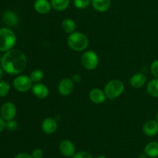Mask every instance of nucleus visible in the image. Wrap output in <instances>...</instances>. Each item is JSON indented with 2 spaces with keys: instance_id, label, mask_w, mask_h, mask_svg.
<instances>
[{
  "instance_id": "nucleus-1",
  "label": "nucleus",
  "mask_w": 158,
  "mask_h": 158,
  "mask_svg": "<svg viewBox=\"0 0 158 158\" xmlns=\"http://www.w3.org/2000/svg\"><path fill=\"white\" fill-rule=\"evenodd\" d=\"M27 66L26 55L18 49H10L6 52L1 60L3 70L11 75H17L23 72Z\"/></svg>"
},
{
  "instance_id": "nucleus-2",
  "label": "nucleus",
  "mask_w": 158,
  "mask_h": 158,
  "mask_svg": "<svg viewBox=\"0 0 158 158\" xmlns=\"http://www.w3.org/2000/svg\"><path fill=\"white\" fill-rule=\"evenodd\" d=\"M67 44L73 50L80 52L87 48L89 40L85 34L80 32H73L68 36Z\"/></svg>"
},
{
  "instance_id": "nucleus-3",
  "label": "nucleus",
  "mask_w": 158,
  "mask_h": 158,
  "mask_svg": "<svg viewBox=\"0 0 158 158\" xmlns=\"http://www.w3.org/2000/svg\"><path fill=\"white\" fill-rule=\"evenodd\" d=\"M16 42L15 34L9 28L0 29V52H7L13 48Z\"/></svg>"
},
{
  "instance_id": "nucleus-4",
  "label": "nucleus",
  "mask_w": 158,
  "mask_h": 158,
  "mask_svg": "<svg viewBox=\"0 0 158 158\" xmlns=\"http://www.w3.org/2000/svg\"><path fill=\"white\" fill-rule=\"evenodd\" d=\"M124 90V85L120 80H113L108 82L104 87V93L106 98L114 100L120 97Z\"/></svg>"
},
{
  "instance_id": "nucleus-5",
  "label": "nucleus",
  "mask_w": 158,
  "mask_h": 158,
  "mask_svg": "<svg viewBox=\"0 0 158 158\" xmlns=\"http://www.w3.org/2000/svg\"><path fill=\"white\" fill-rule=\"evenodd\" d=\"M81 62L83 67L88 70L96 69L99 64V57L97 52L93 50H87L83 52L81 57Z\"/></svg>"
},
{
  "instance_id": "nucleus-6",
  "label": "nucleus",
  "mask_w": 158,
  "mask_h": 158,
  "mask_svg": "<svg viewBox=\"0 0 158 158\" xmlns=\"http://www.w3.org/2000/svg\"><path fill=\"white\" fill-rule=\"evenodd\" d=\"M32 83L31 78L28 76L21 75L15 77L13 80V86L17 91L25 93L32 89Z\"/></svg>"
},
{
  "instance_id": "nucleus-7",
  "label": "nucleus",
  "mask_w": 158,
  "mask_h": 158,
  "mask_svg": "<svg viewBox=\"0 0 158 158\" xmlns=\"http://www.w3.org/2000/svg\"><path fill=\"white\" fill-rule=\"evenodd\" d=\"M1 117L6 121L12 120L16 115V106L12 102H6L1 107Z\"/></svg>"
},
{
  "instance_id": "nucleus-8",
  "label": "nucleus",
  "mask_w": 158,
  "mask_h": 158,
  "mask_svg": "<svg viewBox=\"0 0 158 158\" xmlns=\"http://www.w3.org/2000/svg\"><path fill=\"white\" fill-rule=\"evenodd\" d=\"M74 83L70 78H63L58 85V92L62 96H68L73 91Z\"/></svg>"
},
{
  "instance_id": "nucleus-9",
  "label": "nucleus",
  "mask_w": 158,
  "mask_h": 158,
  "mask_svg": "<svg viewBox=\"0 0 158 158\" xmlns=\"http://www.w3.org/2000/svg\"><path fill=\"white\" fill-rule=\"evenodd\" d=\"M60 153L66 157H73L76 154V148L73 143L69 140H64L59 146Z\"/></svg>"
},
{
  "instance_id": "nucleus-10",
  "label": "nucleus",
  "mask_w": 158,
  "mask_h": 158,
  "mask_svg": "<svg viewBox=\"0 0 158 158\" xmlns=\"http://www.w3.org/2000/svg\"><path fill=\"white\" fill-rule=\"evenodd\" d=\"M41 128L43 132L46 134H52L56 131L58 128L56 120L52 117H47L42 122Z\"/></svg>"
},
{
  "instance_id": "nucleus-11",
  "label": "nucleus",
  "mask_w": 158,
  "mask_h": 158,
  "mask_svg": "<svg viewBox=\"0 0 158 158\" xmlns=\"http://www.w3.org/2000/svg\"><path fill=\"white\" fill-rule=\"evenodd\" d=\"M32 92L35 97L39 99H45L49 94V88L42 83H36L32 85Z\"/></svg>"
},
{
  "instance_id": "nucleus-12",
  "label": "nucleus",
  "mask_w": 158,
  "mask_h": 158,
  "mask_svg": "<svg viewBox=\"0 0 158 158\" xmlns=\"http://www.w3.org/2000/svg\"><path fill=\"white\" fill-rule=\"evenodd\" d=\"M143 134L148 137H154L158 134V122L156 120H150L143 126Z\"/></svg>"
},
{
  "instance_id": "nucleus-13",
  "label": "nucleus",
  "mask_w": 158,
  "mask_h": 158,
  "mask_svg": "<svg viewBox=\"0 0 158 158\" xmlns=\"http://www.w3.org/2000/svg\"><path fill=\"white\" fill-rule=\"evenodd\" d=\"M34 9L40 14H47L52 9L51 2L49 0H35L33 4Z\"/></svg>"
},
{
  "instance_id": "nucleus-14",
  "label": "nucleus",
  "mask_w": 158,
  "mask_h": 158,
  "mask_svg": "<svg viewBox=\"0 0 158 158\" xmlns=\"http://www.w3.org/2000/svg\"><path fill=\"white\" fill-rule=\"evenodd\" d=\"M89 100L94 103H96V104H101L103 102H105L106 99V96L105 94L104 91H103L100 89H98V88L93 89L89 92Z\"/></svg>"
},
{
  "instance_id": "nucleus-15",
  "label": "nucleus",
  "mask_w": 158,
  "mask_h": 158,
  "mask_svg": "<svg viewBox=\"0 0 158 158\" xmlns=\"http://www.w3.org/2000/svg\"><path fill=\"white\" fill-rule=\"evenodd\" d=\"M147 82V77L142 73H137L133 75L130 80V83L134 88H140L145 85Z\"/></svg>"
},
{
  "instance_id": "nucleus-16",
  "label": "nucleus",
  "mask_w": 158,
  "mask_h": 158,
  "mask_svg": "<svg viewBox=\"0 0 158 158\" xmlns=\"http://www.w3.org/2000/svg\"><path fill=\"white\" fill-rule=\"evenodd\" d=\"M3 22L8 26H16L19 23L18 15L12 10L6 11L3 14Z\"/></svg>"
},
{
  "instance_id": "nucleus-17",
  "label": "nucleus",
  "mask_w": 158,
  "mask_h": 158,
  "mask_svg": "<svg viewBox=\"0 0 158 158\" xmlns=\"http://www.w3.org/2000/svg\"><path fill=\"white\" fill-rule=\"evenodd\" d=\"M93 8L100 12H106L111 6V0H91Z\"/></svg>"
},
{
  "instance_id": "nucleus-18",
  "label": "nucleus",
  "mask_w": 158,
  "mask_h": 158,
  "mask_svg": "<svg viewBox=\"0 0 158 158\" xmlns=\"http://www.w3.org/2000/svg\"><path fill=\"white\" fill-rule=\"evenodd\" d=\"M144 154L148 157L151 158H156L158 157V142L152 141L148 143L145 146Z\"/></svg>"
},
{
  "instance_id": "nucleus-19",
  "label": "nucleus",
  "mask_w": 158,
  "mask_h": 158,
  "mask_svg": "<svg viewBox=\"0 0 158 158\" xmlns=\"http://www.w3.org/2000/svg\"><path fill=\"white\" fill-rule=\"evenodd\" d=\"M50 2L52 9L60 12L67 9L70 0H50Z\"/></svg>"
},
{
  "instance_id": "nucleus-20",
  "label": "nucleus",
  "mask_w": 158,
  "mask_h": 158,
  "mask_svg": "<svg viewBox=\"0 0 158 158\" xmlns=\"http://www.w3.org/2000/svg\"><path fill=\"white\" fill-rule=\"evenodd\" d=\"M62 28H63V31L66 33H72V32H75V29L77 28V25H76L75 21L72 19H65L62 23Z\"/></svg>"
},
{
  "instance_id": "nucleus-21",
  "label": "nucleus",
  "mask_w": 158,
  "mask_h": 158,
  "mask_svg": "<svg viewBox=\"0 0 158 158\" xmlns=\"http://www.w3.org/2000/svg\"><path fill=\"white\" fill-rule=\"evenodd\" d=\"M148 94L153 97H158V78L151 80L147 86Z\"/></svg>"
},
{
  "instance_id": "nucleus-22",
  "label": "nucleus",
  "mask_w": 158,
  "mask_h": 158,
  "mask_svg": "<svg viewBox=\"0 0 158 158\" xmlns=\"http://www.w3.org/2000/svg\"><path fill=\"white\" fill-rule=\"evenodd\" d=\"M29 77L33 83H40L44 77V73L41 69H34L31 72Z\"/></svg>"
},
{
  "instance_id": "nucleus-23",
  "label": "nucleus",
  "mask_w": 158,
  "mask_h": 158,
  "mask_svg": "<svg viewBox=\"0 0 158 158\" xmlns=\"http://www.w3.org/2000/svg\"><path fill=\"white\" fill-rule=\"evenodd\" d=\"M10 85L6 81H0V97H4L9 94Z\"/></svg>"
},
{
  "instance_id": "nucleus-24",
  "label": "nucleus",
  "mask_w": 158,
  "mask_h": 158,
  "mask_svg": "<svg viewBox=\"0 0 158 158\" xmlns=\"http://www.w3.org/2000/svg\"><path fill=\"white\" fill-rule=\"evenodd\" d=\"M91 0H73V4L76 8L80 9H86L90 5Z\"/></svg>"
},
{
  "instance_id": "nucleus-25",
  "label": "nucleus",
  "mask_w": 158,
  "mask_h": 158,
  "mask_svg": "<svg viewBox=\"0 0 158 158\" xmlns=\"http://www.w3.org/2000/svg\"><path fill=\"white\" fill-rule=\"evenodd\" d=\"M151 72L155 78H158V60H154L151 65Z\"/></svg>"
},
{
  "instance_id": "nucleus-26",
  "label": "nucleus",
  "mask_w": 158,
  "mask_h": 158,
  "mask_svg": "<svg viewBox=\"0 0 158 158\" xmlns=\"http://www.w3.org/2000/svg\"><path fill=\"white\" fill-rule=\"evenodd\" d=\"M6 127L9 131H15L18 127V124H17L16 121H15V120H9L6 123Z\"/></svg>"
},
{
  "instance_id": "nucleus-27",
  "label": "nucleus",
  "mask_w": 158,
  "mask_h": 158,
  "mask_svg": "<svg viewBox=\"0 0 158 158\" xmlns=\"http://www.w3.org/2000/svg\"><path fill=\"white\" fill-rule=\"evenodd\" d=\"M72 158H93L92 155L86 151H80L78 153H76L75 155Z\"/></svg>"
},
{
  "instance_id": "nucleus-28",
  "label": "nucleus",
  "mask_w": 158,
  "mask_h": 158,
  "mask_svg": "<svg viewBox=\"0 0 158 158\" xmlns=\"http://www.w3.org/2000/svg\"><path fill=\"white\" fill-rule=\"evenodd\" d=\"M33 158H43V150L40 149V148H35L32 151V154Z\"/></svg>"
},
{
  "instance_id": "nucleus-29",
  "label": "nucleus",
  "mask_w": 158,
  "mask_h": 158,
  "mask_svg": "<svg viewBox=\"0 0 158 158\" xmlns=\"http://www.w3.org/2000/svg\"><path fill=\"white\" fill-rule=\"evenodd\" d=\"M14 158H33L32 155H30L29 154L27 153H20L18 154L17 155H15V157Z\"/></svg>"
},
{
  "instance_id": "nucleus-30",
  "label": "nucleus",
  "mask_w": 158,
  "mask_h": 158,
  "mask_svg": "<svg viewBox=\"0 0 158 158\" xmlns=\"http://www.w3.org/2000/svg\"><path fill=\"white\" fill-rule=\"evenodd\" d=\"M4 119L2 118V117H0V133L5 129L6 127V122L4 121Z\"/></svg>"
},
{
  "instance_id": "nucleus-31",
  "label": "nucleus",
  "mask_w": 158,
  "mask_h": 158,
  "mask_svg": "<svg viewBox=\"0 0 158 158\" xmlns=\"http://www.w3.org/2000/svg\"><path fill=\"white\" fill-rule=\"evenodd\" d=\"M3 69L2 68V66H0V80H1V78L2 77V75H3Z\"/></svg>"
},
{
  "instance_id": "nucleus-32",
  "label": "nucleus",
  "mask_w": 158,
  "mask_h": 158,
  "mask_svg": "<svg viewBox=\"0 0 158 158\" xmlns=\"http://www.w3.org/2000/svg\"><path fill=\"white\" fill-rule=\"evenodd\" d=\"M147 157H148V156H147L145 154H140V155L139 156V158H147Z\"/></svg>"
},
{
  "instance_id": "nucleus-33",
  "label": "nucleus",
  "mask_w": 158,
  "mask_h": 158,
  "mask_svg": "<svg viewBox=\"0 0 158 158\" xmlns=\"http://www.w3.org/2000/svg\"><path fill=\"white\" fill-rule=\"evenodd\" d=\"M96 158H107V157H104V156H99V157H96Z\"/></svg>"
},
{
  "instance_id": "nucleus-34",
  "label": "nucleus",
  "mask_w": 158,
  "mask_h": 158,
  "mask_svg": "<svg viewBox=\"0 0 158 158\" xmlns=\"http://www.w3.org/2000/svg\"><path fill=\"white\" fill-rule=\"evenodd\" d=\"M156 120L158 122V113L157 114V116H156Z\"/></svg>"
}]
</instances>
